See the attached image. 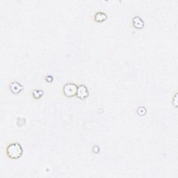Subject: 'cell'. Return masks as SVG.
I'll use <instances>...</instances> for the list:
<instances>
[{
  "instance_id": "cell-8",
  "label": "cell",
  "mask_w": 178,
  "mask_h": 178,
  "mask_svg": "<svg viewBox=\"0 0 178 178\" xmlns=\"http://www.w3.org/2000/svg\"><path fill=\"white\" fill-rule=\"evenodd\" d=\"M146 111H147L146 109L143 107H141L137 109V114L139 115V116H144V115L146 114Z\"/></svg>"
},
{
  "instance_id": "cell-11",
  "label": "cell",
  "mask_w": 178,
  "mask_h": 178,
  "mask_svg": "<svg viewBox=\"0 0 178 178\" xmlns=\"http://www.w3.org/2000/svg\"><path fill=\"white\" fill-rule=\"evenodd\" d=\"M174 102H175V103H173L174 104V105H175V107H177V93L175 95V96H174Z\"/></svg>"
},
{
  "instance_id": "cell-1",
  "label": "cell",
  "mask_w": 178,
  "mask_h": 178,
  "mask_svg": "<svg viewBox=\"0 0 178 178\" xmlns=\"http://www.w3.org/2000/svg\"><path fill=\"white\" fill-rule=\"evenodd\" d=\"M6 156L11 159H20L23 154V148L17 142H13L7 145L6 148Z\"/></svg>"
},
{
  "instance_id": "cell-6",
  "label": "cell",
  "mask_w": 178,
  "mask_h": 178,
  "mask_svg": "<svg viewBox=\"0 0 178 178\" xmlns=\"http://www.w3.org/2000/svg\"><path fill=\"white\" fill-rule=\"evenodd\" d=\"M107 19V16L106 13H104L103 12L98 11L95 14L94 16V20L96 22H103L104 21L106 20Z\"/></svg>"
},
{
  "instance_id": "cell-10",
  "label": "cell",
  "mask_w": 178,
  "mask_h": 178,
  "mask_svg": "<svg viewBox=\"0 0 178 178\" xmlns=\"http://www.w3.org/2000/svg\"><path fill=\"white\" fill-rule=\"evenodd\" d=\"M92 150L94 153H98V152H100V148L97 145H95V146L93 147Z\"/></svg>"
},
{
  "instance_id": "cell-9",
  "label": "cell",
  "mask_w": 178,
  "mask_h": 178,
  "mask_svg": "<svg viewBox=\"0 0 178 178\" xmlns=\"http://www.w3.org/2000/svg\"><path fill=\"white\" fill-rule=\"evenodd\" d=\"M53 77L51 76V75H47V76L45 77V80L47 82H48V83H50V82H53Z\"/></svg>"
},
{
  "instance_id": "cell-5",
  "label": "cell",
  "mask_w": 178,
  "mask_h": 178,
  "mask_svg": "<svg viewBox=\"0 0 178 178\" xmlns=\"http://www.w3.org/2000/svg\"><path fill=\"white\" fill-rule=\"evenodd\" d=\"M132 24L133 27H134L136 29H143L144 27V22L141 17L139 16H135L133 17L132 20Z\"/></svg>"
},
{
  "instance_id": "cell-2",
  "label": "cell",
  "mask_w": 178,
  "mask_h": 178,
  "mask_svg": "<svg viewBox=\"0 0 178 178\" xmlns=\"http://www.w3.org/2000/svg\"><path fill=\"white\" fill-rule=\"evenodd\" d=\"M77 88L78 86L77 84L74 83H67L63 87V93L65 95V96L67 97H74L77 95Z\"/></svg>"
},
{
  "instance_id": "cell-4",
  "label": "cell",
  "mask_w": 178,
  "mask_h": 178,
  "mask_svg": "<svg viewBox=\"0 0 178 178\" xmlns=\"http://www.w3.org/2000/svg\"><path fill=\"white\" fill-rule=\"evenodd\" d=\"M9 89L10 91H11L15 95H17L23 90V86H22V85L20 84L19 82H13L9 85Z\"/></svg>"
},
{
  "instance_id": "cell-7",
  "label": "cell",
  "mask_w": 178,
  "mask_h": 178,
  "mask_svg": "<svg viewBox=\"0 0 178 178\" xmlns=\"http://www.w3.org/2000/svg\"><path fill=\"white\" fill-rule=\"evenodd\" d=\"M44 92L41 89H36L34 90L31 93V95L33 97V98L35 100H39L43 96Z\"/></svg>"
},
{
  "instance_id": "cell-3",
  "label": "cell",
  "mask_w": 178,
  "mask_h": 178,
  "mask_svg": "<svg viewBox=\"0 0 178 178\" xmlns=\"http://www.w3.org/2000/svg\"><path fill=\"white\" fill-rule=\"evenodd\" d=\"M77 97L81 100H85L89 95V92L87 87L84 84H80L77 88Z\"/></svg>"
}]
</instances>
